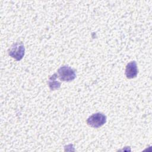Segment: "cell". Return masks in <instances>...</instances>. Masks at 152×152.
Here are the masks:
<instances>
[{"label": "cell", "instance_id": "6da1fadb", "mask_svg": "<svg viewBox=\"0 0 152 152\" xmlns=\"http://www.w3.org/2000/svg\"><path fill=\"white\" fill-rule=\"evenodd\" d=\"M56 74L58 78L62 81L69 82L73 81L76 77L75 69L66 65L60 67L58 69Z\"/></svg>", "mask_w": 152, "mask_h": 152}, {"label": "cell", "instance_id": "7a4b0ae2", "mask_svg": "<svg viewBox=\"0 0 152 152\" xmlns=\"http://www.w3.org/2000/svg\"><path fill=\"white\" fill-rule=\"evenodd\" d=\"M106 116L100 112L93 114L86 121L87 125L92 128H97L103 126L106 122Z\"/></svg>", "mask_w": 152, "mask_h": 152}, {"label": "cell", "instance_id": "3957f363", "mask_svg": "<svg viewBox=\"0 0 152 152\" xmlns=\"http://www.w3.org/2000/svg\"><path fill=\"white\" fill-rule=\"evenodd\" d=\"M24 54L25 48L23 43L21 42L14 43L8 50V55L17 61L21 60Z\"/></svg>", "mask_w": 152, "mask_h": 152}, {"label": "cell", "instance_id": "277c9868", "mask_svg": "<svg viewBox=\"0 0 152 152\" xmlns=\"http://www.w3.org/2000/svg\"><path fill=\"white\" fill-rule=\"evenodd\" d=\"M125 74L126 78L128 79H132L137 77L138 69L135 61H131L126 65Z\"/></svg>", "mask_w": 152, "mask_h": 152}, {"label": "cell", "instance_id": "5b68a950", "mask_svg": "<svg viewBox=\"0 0 152 152\" xmlns=\"http://www.w3.org/2000/svg\"><path fill=\"white\" fill-rule=\"evenodd\" d=\"M57 78H58L57 74H56V73H55L52 75H51L48 79V84L49 88L52 91L58 90L61 87V83L56 81Z\"/></svg>", "mask_w": 152, "mask_h": 152}]
</instances>
